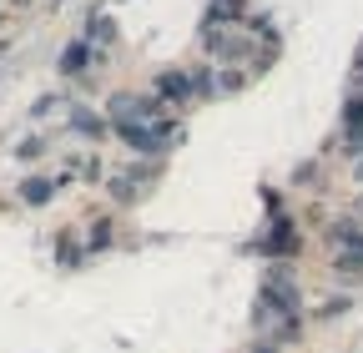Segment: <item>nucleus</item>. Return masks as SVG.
I'll return each mask as SVG.
<instances>
[{
    "label": "nucleus",
    "mask_w": 363,
    "mask_h": 353,
    "mask_svg": "<svg viewBox=\"0 0 363 353\" xmlns=\"http://www.w3.org/2000/svg\"><path fill=\"white\" fill-rule=\"evenodd\" d=\"M157 86H162V96H167V101H182V96H187V76H182V71H162Z\"/></svg>",
    "instance_id": "f257e3e1"
},
{
    "label": "nucleus",
    "mask_w": 363,
    "mask_h": 353,
    "mask_svg": "<svg viewBox=\"0 0 363 353\" xmlns=\"http://www.w3.org/2000/svg\"><path fill=\"white\" fill-rule=\"evenodd\" d=\"M26 197L30 202H45V197H51V182H26Z\"/></svg>",
    "instance_id": "f03ea898"
},
{
    "label": "nucleus",
    "mask_w": 363,
    "mask_h": 353,
    "mask_svg": "<svg viewBox=\"0 0 363 353\" xmlns=\"http://www.w3.org/2000/svg\"><path fill=\"white\" fill-rule=\"evenodd\" d=\"M353 176H358V182H363V157H358V167H353Z\"/></svg>",
    "instance_id": "7ed1b4c3"
},
{
    "label": "nucleus",
    "mask_w": 363,
    "mask_h": 353,
    "mask_svg": "<svg viewBox=\"0 0 363 353\" xmlns=\"http://www.w3.org/2000/svg\"><path fill=\"white\" fill-rule=\"evenodd\" d=\"M358 217H363V202H358Z\"/></svg>",
    "instance_id": "20e7f679"
},
{
    "label": "nucleus",
    "mask_w": 363,
    "mask_h": 353,
    "mask_svg": "<svg viewBox=\"0 0 363 353\" xmlns=\"http://www.w3.org/2000/svg\"><path fill=\"white\" fill-rule=\"evenodd\" d=\"M262 353H272V348H262Z\"/></svg>",
    "instance_id": "39448f33"
}]
</instances>
